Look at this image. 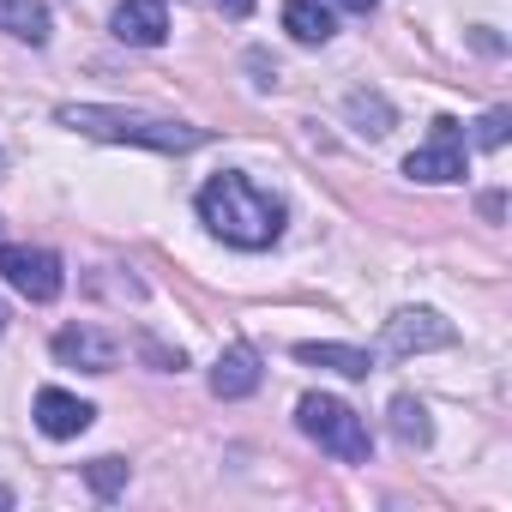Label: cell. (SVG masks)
<instances>
[{
  "label": "cell",
  "mask_w": 512,
  "mask_h": 512,
  "mask_svg": "<svg viewBox=\"0 0 512 512\" xmlns=\"http://www.w3.org/2000/svg\"><path fill=\"white\" fill-rule=\"evenodd\" d=\"M199 223H205L217 241L241 247V253H260V247H272V241L284 235V199L266 193L260 181L223 169V175H211V181L199 187Z\"/></svg>",
  "instance_id": "obj_1"
},
{
  "label": "cell",
  "mask_w": 512,
  "mask_h": 512,
  "mask_svg": "<svg viewBox=\"0 0 512 512\" xmlns=\"http://www.w3.org/2000/svg\"><path fill=\"white\" fill-rule=\"evenodd\" d=\"M55 121L73 133H91V139L151 145V151H199L205 145V127H193V121L151 115V109H115V103H61Z\"/></svg>",
  "instance_id": "obj_2"
},
{
  "label": "cell",
  "mask_w": 512,
  "mask_h": 512,
  "mask_svg": "<svg viewBox=\"0 0 512 512\" xmlns=\"http://www.w3.org/2000/svg\"><path fill=\"white\" fill-rule=\"evenodd\" d=\"M296 422H302V434H308L320 452H332V458H344V464H368V458H374L368 422H362V416H356L344 398L308 392V398L296 404Z\"/></svg>",
  "instance_id": "obj_3"
},
{
  "label": "cell",
  "mask_w": 512,
  "mask_h": 512,
  "mask_svg": "<svg viewBox=\"0 0 512 512\" xmlns=\"http://www.w3.org/2000/svg\"><path fill=\"white\" fill-rule=\"evenodd\" d=\"M0 278H7L25 302H55L67 290V272L49 247H25V241H0Z\"/></svg>",
  "instance_id": "obj_4"
},
{
  "label": "cell",
  "mask_w": 512,
  "mask_h": 512,
  "mask_svg": "<svg viewBox=\"0 0 512 512\" xmlns=\"http://www.w3.org/2000/svg\"><path fill=\"white\" fill-rule=\"evenodd\" d=\"M404 175H410V181H428V187L464 181V139H458V121H452V115H440V121H434V139L404 157Z\"/></svg>",
  "instance_id": "obj_5"
},
{
  "label": "cell",
  "mask_w": 512,
  "mask_h": 512,
  "mask_svg": "<svg viewBox=\"0 0 512 512\" xmlns=\"http://www.w3.org/2000/svg\"><path fill=\"white\" fill-rule=\"evenodd\" d=\"M446 344H458V332L434 308H398L386 320V350L392 356H422V350H446Z\"/></svg>",
  "instance_id": "obj_6"
},
{
  "label": "cell",
  "mask_w": 512,
  "mask_h": 512,
  "mask_svg": "<svg viewBox=\"0 0 512 512\" xmlns=\"http://www.w3.org/2000/svg\"><path fill=\"white\" fill-rule=\"evenodd\" d=\"M91 422H97V410H91L85 398H73V392H61V386H43V392H37V428H43L49 440H79Z\"/></svg>",
  "instance_id": "obj_7"
},
{
  "label": "cell",
  "mask_w": 512,
  "mask_h": 512,
  "mask_svg": "<svg viewBox=\"0 0 512 512\" xmlns=\"http://www.w3.org/2000/svg\"><path fill=\"white\" fill-rule=\"evenodd\" d=\"M260 380H266V362H260V350H253V344H229L217 356V368H211V392L217 398H253V392H260Z\"/></svg>",
  "instance_id": "obj_8"
},
{
  "label": "cell",
  "mask_w": 512,
  "mask_h": 512,
  "mask_svg": "<svg viewBox=\"0 0 512 512\" xmlns=\"http://www.w3.org/2000/svg\"><path fill=\"white\" fill-rule=\"evenodd\" d=\"M55 356L73 362V368H85V374H115V362H121L115 338H103L97 326H67V332H55Z\"/></svg>",
  "instance_id": "obj_9"
},
{
  "label": "cell",
  "mask_w": 512,
  "mask_h": 512,
  "mask_svg": "<svg viewBox=\"0 0 512 512\" xmlns=\"http://www.w3.org/2000/svg\"><path fill=\"white\" fill-rule=\"evenodd\" d=\"M109 31L121 43H133V49H157L169 37V13H163V0H121L115 19H109Z\"/></svg>",
  "instance_id": "obj_10"
},
{
  "label": "cell",
  "mask_w": 512,
  "mask_h": 512,
  "mask_svg": "<svg viewBox=\"0 0 512 512\" xmlns=\"http://www.w3.org/2000/svg\"><path fill=\"white\" fill-rule=\"evenodd\" d=\"M0 31L13 43L43 49L49 43V0H0Z\"/></svg>",
  "instance_id": "obj_11"
},
{
  "label": "cell",
  "mask_w": 512,
  "mask_h": 512,
  "mask_svg": "<svg viewBox=\"0 0 512 512\" xmlns=\"http://www.w3.org/2000/svg\"><path fill=\"white\" fill-rule=\"evenodd\" d=\"M296 362L332 368V374H344V380H368V374H374V356L356 350V344H296Z\"/></svg>",
  "instance_id": "obj_12"
},
{
  "label": "cell",
  "mask_w": 512,
  "mask_h": 512,
  "mask_svg": "<svg viewBox=\"0 0 512 512\" xmlns=\"http://www.w3.org/2000/svg\"><path fill=\"white\" fill-rule=\"evenodd\" d=\"M284 31L296 37V43H332V31H338V19H332V7L326 0H284Z\"/></svg>",
  "instance_id": "obj_13"
},
{
  "label": "cell",
  "mask_w": 512,
  "mask_h": 512,
  "mask_svg": "<svg viewBox=\"0 0 512 512\" xmlns=\"http://www.w3.org/2000/svg\"><path fill=\"white\" fill-rule=\"evenodd\" d=\"M344 121H350L356 133H368V139H386L398 115H392V103H386L380 91H368V85H356V91L344 97Z\"/></svg>",
  "instance_id": "obj_14"
},
{
  "label": "cell",
  "mask_w": 512,
  "mask_h": 512,
  "mask_svg": "<svg viewBox=\"0 0 512 512\" xmlns=\"http://www.w3.org/2000/svg\"><path fill=\"white\" fill-rule=\"evenodd\" d=\"M392 434H398L404 446H428V440H434L428 404H422V398H410V392H398V398H392Z\"/></svg>",
  "instance_id": "obj_15"
},
{
  "label": "cell",
  "mask_w": 512,
  "mask_h": 512,
  "mask_svg": "<svg viewBox=\"0 0 512 512\" xmlns=\"http://www.w3.org/2000/svg\"><path fill=\"white\" fill-rule=\"evenodd\" d=\"M127 476H133L127 458H91V464H85V482H91V494H103V500H115V494L127 488Z\"/></svg>",
  "instance_id": "obj_16"
},
{
  "label": "cell",
  "mask_w": 512,
  "mask_h": 512,
  "mask_svg": "<svg viewBox=\"0 0 512 512\" xmlns=\"http://www.w3.org/2000/svg\"><path fill=\"white\" fill-rule=\"evenodd\" d=\"M506 127H512V115H506V109H488V115L476 121V145H482V151H500V145H506Z\"/></svg>",
  "instance_id": "obj_17"
},
{
  "label": "cell",
  "mask_w": 512,
  "mask_h": 512,
  "mask_svg": "<svg viewBox=\"0 0 512 512\" xmlns=\"http://www.w3.org/2000/svg\"><path fill=\"white\" fill-rule=\"evenodd\" d=\"M211 13H223V19H247L253 13V0H205Z\"/></svg>",
  "instance_id": "obj_18"
},
{
  "label": "cell",
  "mask_w": 512,
  "mask_h": 512,
  "mask_svg": "<svg viewBox=\"0 0 512 512\" xmlns=\"http://www.w3.org/2000/svg\"><path fill=\"white\" fill-rule=\"evenodd\" d=\"M332 7H344V13H362V19H368V13L380 7V0H332Z\"/></svg>",
  "instance_id": "obj_19"
},
{
  "label": "cell",
  "mask_w": 512,
  "mask_h": 512,
  "mask_svg": "<svg viewBox=\"0 0 512 512\" xmlns=\"http://www.w3.org/2000/svg\"><path fill=\"white\" fill-rule=\"evenodd\" d=\"M7 506H13V488H0V512H7Z\"/></svg>",
  "instance_id": "obj_20"
},
{
  "label": "cell",
  "mask_w": 512,
  "mask_h": 512,
  "mask_svg": "<svg viewBox=\"0 0 512 512\" xmlns=\"http://www.w3.org/2000/svg\"><path fill=\"white\" fill-rule=\"evenodd\" d=\"M0 326H7V308H0Z\"/></svg>",
  "instance_id": "obj_21"
}]
</instances>
